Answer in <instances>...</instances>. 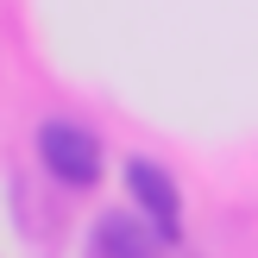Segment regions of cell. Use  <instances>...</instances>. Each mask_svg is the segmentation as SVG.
Segmentation results:
<instances>
[{"label": "cell", "mask_w": 258, "mask_h": 258, "mask_svg": "<svg viewBox=\"0 0 258 258\" xmlns=\"http://www.w3.org/2000/svg\"><path fill=\"white\" fill-rule=\"evenodd\" d=\"M38 158L63 189H95L101 183V139L76 120H44L38 126Z\"/></svg>", "instance_id": "obj_1"}, {"label": "cell", "mask_w": 258, "mask_h": 258, "mask_svg": "<svg viewBox=\"0 0 258 258\" xmlns=\"http://www.w3.org/2000/svg\"><path fill=\"white\" fill-rule=\"evenodd\" d=\"M126 189H133L139 214L164 233V246H176V239H183V196H176V183L158 170V164L133 158V164H126Z\"/></svg>", "instance_id": "obj_2"}, {"label": "cell", "mask_w": 258, "mask_h": 258, "mask_svg": "<svg viewBox=\"0 0 258 258\" xmlns=\"http://www.w3.org/2000/svg\"><path fill=\"white\" fill-rule=\"evenodd\" d=\"M95 252L101 258H164V233L145 221V214H101Z\"/></svg>", "instance_id": "obj_3"}]
</instances>
